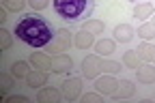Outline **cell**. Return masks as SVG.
<instances>
[{"instance_id":"ffe728a7","label":"cell","mask_w":155,"mask_h":103,"mask_svg":"<svg viewBox=\"0 0 155 103\" xmlns=\"http://www.w3.org/2000/svg\"><path fill=\"white\" fill-rule=\"evenodd\" d=\"M84 30L91 34H99V32H104V22H99V19H86Z\"/></svg>"},{"instance_id":"5b68a950","label":"cell","mask_w":155,"mask_h":103,"mask_svg":"<svg viewBox=\"0 0 155 103\" xmlns=\"http://www.w3.org/2000/svg\"><path fill=\"white\" fill-rule=\"evenodd\" d=\"M82 92V79L80 77H69L65 84H63V95L69 99V101H75Z\"/></svg>"},{"instance_id":"cb8c5ba5","label":"cell","mask_w":155,"mask_h":103,"mask_svg":"<svg viewBox=\"0 0 155 103\" xmlns=\"http://www.w3.org/2000/svg\"><path fill=\"white\" fill-rule=\"evenodd\" d=\"M84 103H99L101 101V92H91V95H84L82 99Z\"/></svg>"},{"instance_id":"9c48e42d","label":"cell","mask_w":155,"mask_h":103,"mask_svg":"<svg viewBox=\"0 0 155 103\" xmlns=\"http://www.w3.org/2000/svg\"><path fill=\"white\" fill-rule=\"evenodd\" d=\"M30 63L35 65V69H41V71H52V58H50L48 54L32 52V54H30Z\"/></svg>"},{"instance_id":"3957f363","label":"cell","mask_w":155,"mask_h":103,"mask_svg":"<svg viewBox=\"0 0 155 103\" xmlns=\"http://www.w3.org/2000/svg\"><path fill=\"white\" fill-rule=\"evenodd\" d=\"M101 67H104V60H101L99 54L86 56V58L82 60V75H84L86 79H95L97 75H99Z\"/></svg>"},{"instance_id":"e0dca14e","label":"cell","mask_w":155,"mask_h":103,"mask_svg":"<svg viewBox=\"0 0 155 103\" xmlns=\"http://www.w3.org/2000/svg\"><path fill=\"white\" fill-rule=\"evenodd\" d=\"M123 65H125L127 69H138L140 58H138V54H136V50H129V52L123 54Z\"/></svg>"},{"instance_id":"603a6c76","label":"cell","mask_w":155,"mask_h":103,"mask_svg":"<svg viewBox=\"0 0 155 103\" xmlns=\"http://www.w3.org/2000/svg\"><path fill=\"white\" fill-rule=\"evenodd\" d=\"M5 7L11 9V11H22L24 2H22V0H5Z\"/></svg>"},{"instance_id":"7402d4cb","label":"cell","mask_w":155,"mask_h":103,"mask_svg":"<svg viewBox=\"0 0 155 103\" xmlns=\"http://www.w3.org/2000/svg\"><path fill=\"white\" fill-rule=\"evenodd\" d=\"M101 71H106V73L114 75V73H119V71H121V63H114V60H104Z\"/></svg>"},{"instance_id":"8992f818","label":"cell","mask_w":155,"mask_h":103,"mask_svg":"<svg viewBox=\"0 0 155 103\" xmlns=\"http://www.w3.org/2000/svg\"><path fill=\"white\" fill-rule=\"evenodd\" d=\"M136 77H138L140 84H155V67L144 63V65H138L136 69Z\"/></svg>"},{"instance_id":"44dd1931","label":"cell","mask_w":155,"mask_h":103,"mask_svg":"<svg viewBox=\"0 0 155 103\" xmlns=\"http://www.w3.org/2000/svg\"><path fill=\"white\" fill-rule=\"evenodd\" d=\"M13 75L19 79V77H26L28 75V63H22V60H19V63H15L13 65Z\"/></svg>"},{"instance_id":"ac0fdd59","label":"cell","mask_w":155,"mask_h":103,"mask_svg":"<svg viewBox=\"0 0 155 103\" xmlns=\"http://www.w3.org/2000/svg\"><path fill=\"white\" fill-rule=\"evenodd\" d=\"M136 54H138L140 60H144V63H151V58H153V45H151V43H140L138 50H136Z\"/></svg>"},{"instance_id":"4316f807","label":"cell","mask_w":155,"mask_h":103,"mask_svg":"<svg viewBox=\"0 0 155 103\" xmlns=\"http://www.w3.org/2000/svg\"><path fill=\"white\" fill-rule=\"evenodd\" d=\"M0 79H2V90H9L13 84H11V77L9 75H0Z\"/></svg>"},{"instance_id":"8fae6325","label":"cell","mask_w":155,"mask_h":103,"mask_svg":"<svg viewBox=\"0 0 155 103\" xmlns=\"http://www.w3.org/2000/svg\"><path fill=\"white\" fill-rule=\"evenodd\" d=\"M134 34H136V30L129 24H121L114 28V41H121V43H129L134 39Z\"/></svg>"},{"instance_id":"6da1fadb","label":"cell","mask_w":155,"mask_h":103,"mask_svg":"<svg viewBox=\"0 0 155 103\" xmlns=\"http://www.w3.org/2000/svg\"><path fill=\"white\" fill-rule=\"evenodd\" d=\"M56 30L50 26V22L45 17L37 15V13H26L19 17V22L15 24V37L22 41V43H26L28 47H45L52 43Z\"/></svg>"},{"instance_id":"d6986e66","label":"cell","mask_w":155,"mask_h":103,"mask_svg":"<svg viewBox=\"0 0 155 103\" xmlns=\"http://www.w3.org/2000/svg\"><path fill=\"white\" fill-rule=\"evenodd\" d=\"M138 37H142L144 41H151V39H155V26L153 24H140L138 26Z\"/></svg>"},{"instance_id":"7c38bea8","label":"cell","mask_w":155,"mask_h":103,"mask_svg":"<svg viewBox=\"0 0 155 103\" xmlns=\"http://www.w3.org/2000/svg\"><path fill=\"white\" fill-rule=\"evenodd\" d=\"M26 82H28V86L30 88H41L48 84V73L45 71H32L26 75Z\"/></svg>"},{"instance_id":"277c9868","label":"cell","mask_w":155,"mask_h":103,"mask_svg":"<svg viewBox=\"0 0 155 103\" xmlns=\"http://www.w3.org/2000/svg\"><path fill=\"white\" fill-rule=\"evenodd\" d=\"M69 45H71V32L69 30H56V34H54V39H52V52L54 54H61V52H65V50H69Z\"/></svg>"},{"instance_id":"ba28073f","label":"cell","mask_w":155,"mask_h":103,"mask_svg":"<svg viewBox=\"0 0 155 103\" xmlns=\"http://www.w3.org/2000/svg\"><path fill=\"white\" fill-rule=\"evenodd\" d=\"M134 92H136L134 82H129V79H121V82H119V86H116V90L112 92V97H114V99H129V97H134Z\"/></svg>"},{"instance_id":"30bf717a","label":"cell","mask_w":155,"mask_h":103,"mask_svg":"<svg viewBox=\"0 0 155 103\" xmlns=\"http://www.w3.org/2000/svg\"><path fill=\"white\" fill-rule=\"evenodd\" d=\"M71 67H73L71 58L65 56V54H56V56L52 58V71H54V73H65V71H69Z\"/></svg>"},{"instance_id":"52a82bcc","label":"cell","mask_w":155,"mask_h":103,"mask_svg":"<svg viewBox=\"0 0 155 103\" xmlns=\"http://www.w3.org/2000/svg\"><path fill=\"white\" fill-rule=\"evenodd\" d=\"M116 86H119V82H116L112 75H106V77H99L95 82V90L101 92V95H112L116 90Z\"/></svg>"},{"instance_id":"f546056e","label":"cell","mask_w":155,"mask_h":103,"mask_svg":"<svg viewBox=\"0 0 155 103\" xmlns=\"http://www.w3.org/2000/svg\"><path fill=\"white\" fill-rule=\"evenodd\" d=\"M151 60H155V45H153V58H151Z\"/></svg>"},{"instance_id":"2e32d148","label":"cell","mask_w":155,"mask_h":103,"mask_svg":"<svg viewBox=\"0 0 155 103\" xmlns=\"http://www.w3.org/2000/svg\"><path fill=\"white\" fill-rule=\"evenodd\" d=\"M58 99H61V92L54 90V88H41V90H39V95H37V101H39V103H45V101L56 103Z\"/></svg>"},{"instance_id":"9a60e30c","label":"cell","mask_w":155,"mask_h":103,"mask_svg":"<svg viewBox=\"0 0 155 103\" xmlns=\"http://www.w3.org/2000/svg\"><path fill=\"white\" fill-rule=\"evenodd\" d=\"M114 39H101V41H97L95 43V52L99 54V56H110L114 52Z\"/></svg>"},{"instance_id":"484cf974","label":"cell","mask_w":155,"mask_h":103,"mask_svg":"<svg viewBox=\"0 0 155 103\" xmlns=\"http://www.w3.org/2000/svg\"><path fill=\"white\" fill-rule=\"evenodd\" d=\"M28 5L39 11V9H45V7H48V0H28Z\"/></svg>"},{"instance_id":"83f0119b","label":"cell","mask_w":155,"mask_h":103,"mask_svg":"<svg viewBox=\"0 0 155 103\" xmlns=\"http://www.w3.org/2000/svg\"><path fill=\"white\" fill-rule=\"evenodd\" d=\"M7 101H9V103H26L28 99L22 97V95H17V97H7Z\"/></svg>"},{"instance_id":"d4e9b609","label":"cell","mask_w":155,"mask_h":103,"mask_svg":"<svg viewBox=\"0 0 155 103\" xmlns=\"http://www.w3.org/2000/svg\"><path fill=\"white\" fill-rule=\"evenodd\" d=\"M0 37H2V50H9L11 47V34L2 28V30H0Z\"/></svg>"},{"instance_id":"5bb4252c","label":"cell","mask_w":155,"mask_h":103,"mask_svg":"<svg viewBox=\"0 0 155 103\" xmlns=\"http://www.w3.org/2000/svg\"><path fill=\"white\" fill-rule=\"evenodd\" d=\"M73 43H75L78 50H86V47H91V45L95 43V34L82 30V32H78V34H75V41H73Z\"/></svg>"},{"instance_id":"f1b7e54d","label":"cell","mask_w":155,"mask_h":103,"mask_svg":"<svg viewBox=\"0 0 155 103\" xmlns=\"http://www.w3.org/2000/svg\"><path fill=\"white\" fill-rule=\"evenodd\" d=\"M151 17H153V22H151V24H153V26H155V13H153V15H151Z\"/></svg>"},{"instance_id":"4fadbf2b","label":"cell","mask_w":155,"mask_h":103,"mask_svg":"<svg viewBox=\"0 0 155 103\" xmlns=\"http://www.w3.org/2000/svg\"><path fill=\"white\" fill-rule=\"evenodd\" d=\"M153 13H155V7L151 2H138V5L134 7V17L140 19V22H144V19L151 17Z\"/></svg>"},{"instance_id":"7a4b0ae2","label":"cell","mask_w":155,"mask_h":103,"mask_svg":"<svg viewBox=\"0 0 155 103\" xmlns=\"http://www.w3.org/2000/svg\"><path fill=\"white\" fill-rule=\"evenodd\" d=\"M56 15L69 24H82L91 19L95 11V0H52Z\"/></svg>"}]
</instances>
